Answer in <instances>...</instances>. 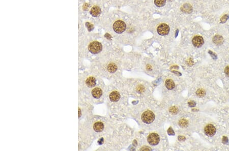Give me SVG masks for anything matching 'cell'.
Masks as SVG:
<instances>
[{"label": "cell", "mask_w": 229, "mask_h": 151, "mask_svg": "<svg viewBox=\"0 0 229 151\" xmlns=\"http://www.w3.org/2000/svg\"><path fill=\"white\" fill-rule=\"evenodd\" d=\"M102 13V9L98 3L92 0H78V18L83 21L89 17L97 18Z\"/></svg>", "instance_id": "6da1fadb"}, {"label": "cell", "mask_w": 229, "mask_h": 151, "mask_svg": "<svg viewBox=\"0 0 229 151\" xmlns=\"http://www.w3.org/2000/svg\"><path fill=\"white\" fill-rule=\"evenodd\" d=\"M126 27L125 23L120 20L115 21L112 25L113 31L117 34H121L124 32Z\"/></svg>", "instance_id": "7a4b0ae2"}, {"label": "cell", "mask_w": 229, "mask_h": 151, "mask_svg": "<svg viewBox=\"0 0 229 151\" xmlns=\"http://www.w3.org/2000/svg\"><path fill=\"white\" fill-rule=\"evenodd\" d=\"M155 119L154 114L150 110H147L144 112L142 116V120L143 122L146 124H150Z\"/></svg>", "instance_id": "3957f363"}, {"label": "cell", "mask_w": 229, "mask_h": 151, "mask_svg": "<svg viewBox=\"0 0 229 151\" xmlns=\"http://www.w3.org/2000/svg\"><path fill=\"white\" fill-rule=\"evenodd\" d=\"M148 142L149 144L152 146H155L159 143L160 141V138L158 134L153 133L148 136Z\"/></svg>", "instance_id": "277c9868"}, {"label": "cell", "mask_w": 229, "mask_h": 151, "mask_svg": "<svg viewBox=\"0 0 229 151\" xmlns=\"http://www.w3.org/2000/svg\"><path fill=\"white\" fill-rule=\"evenodd\" d=\"M157 31H158V33L160 35L165 36V35H167L169 34V32H170V27H169V25H167V24L162 23V24L160 25L158 27Z\"/></svg>", "instance_id": "5b68a950"}, {"label": "cell", "mask_w": 229, "mask_h": 151, "mask_svg": "<svg viewBox=\"0 0 229 151\" xmlns=\"http://www.w3.org/2000/svg\"><path fill=\"white\" fill-rule=\"evenodd\" d=\"M216 131V130L215 127L213 126V125H211V124H209L204 128L205 133L207 136H211V137L214 135Z\"/></svg>", "instance_id": "8992f818"}, {"label": "cell", "mask_w": 229, "mask_h": 151, "mask_svg": "<svg viewBox=\"0 0 229 151\" xmlns=\"http://www.w3.org/2000/svg\"><path fill=\"white\" fill-rule=\"evenodd\" d=\"M86 27L85 25V23L81 18H78V37L81 36L85 34Z\"/></svg>", "instance_id": "52a82bcc"}, {"label": "cell", "mask_w": 229, "mask_h": 151, "mask_svg": "<svg viewBox=\"0 0 229 151\" xmlns=\"http://www.w3.org/2000/svg\"><path fill=\"white\" fill-rule=\"evenodd\" d=\"M193 45L196 47H200L203 45L204 43L203 38L200 36H197L194 37L192 40Z\"/></svg>", "instance_id": "ba28073f"}, {"label": "cell", "mask_w": 229, "mask_h": 151, "mask_svg": "<svg viewBox=\"0 0 229 151\" xmlns=\"http://www.w3.org/2000/svg\"><path fill=\"white\" fill-rule=\"evenodd\" d=\"M109 99L111 102H116L120 98V95L118 92L116 91H111L109 96Z\"/></svg>", "instance_id": "9c48e42d"}, {"label": "cell", "mask_w": 229, "mask_h": 151, "mask_svg": "<svg viewBox=\"0 0 229 151\" xmlns=\"http://www.w3.org/2000/svg\"><path fill=\"white\" fill-rule=\"evenodd\" d=\"M213 42L216 45H221L224 42V38L220 35H216L213 37Z\"/></svg>", "instance_id": "30bf717a"}, {"label": "cell", "mask_w": 229, "mask_h": 151, "mask_svg": "<svg viewBox=\"0 0 229 151\" xmlns=\"http://www.w3.org/2000/svg\"><path fill=\"white\" fill-rule=\"evenodd\" d=\"M165 85H166V86L167 87V89L168 90H170L173 89L175 87V83H174L173 80H170V79L167 80L166 81Z\"/></svg>", "instance_id": "8fae6325"}, {"label": "cell", "mask_w": 229, "mask_h": 151, "mask_svg": "<svg viewBox=\"0 0 229 151\" xmlns=\"http://www.w3.org/2000/svg\"><path fill=\"white\" fill-rule=\"evenodd\" d=\"M166 3V0H154V3L158 7L164 6Z\"/></svg>", "instance_id": "7c38bea8"}, {"label": "cell", "mask_w": 229, "mask_h": 151, "mask_svg": "<svg viewBox=\"0 0 229 151\" xmlns=\"http://www.w3.org/2000/svg\"><path fill=\"white\" fill-rule=\"evenodd\" d=\"M188 124V120H186V119H181V120L179 121V125L181 127H183V128L187 127Z\"/></svg>", "instance_id": "4fadbf2b"}, {"label": "cell", "mask_w": 229, "mask_h": 151, "mask_svg": "<svg viewBox=\"0 0 229 151\" xmlns=\"http://www.w3.org/2000/svg\"><path fill=\"white\" fill-rule=\"evenodd\" d=\"M196 94L197 96H199V97H203L205 95L206 92L203 89H199L196 92Z\"/></svg>", "instance_id": "5bb4252c"}, {"label": "cell", "mask_w": 229, "mask_h": 151, "mask_svg": "<svg viewBox=\"0 0 229 151\" xmlns=\"http://www.w3.org/2000/svg\"><path fill=\"white\" fill-rule=\"evenodd\" d=\"M170 112L173 114H177L178 112V109L176 106H173L170 108Z\"/></svg>", "instance_id": "9a60e30c"}, {"label": "cell", "mask_w": 229, "mask_h": 151, "mask_svg": "<svg viewBox=\"0 0 229 151\" xmlns=\"http://www.w3.org/2000/svg\"><path fill=\"white\" fill-rule=\"evenodd\" d=\"M224 72L226 73V74L227 75L228 77H229V66H227L225 69H224Z\"/></svg>", "instance_id": "2e32d148"}, {"label": "cell", "mask_w": 229, "mask_h": 151, "mask_svg": "<svg viewBox=\"0 0 229 151\" xmlns=\"http://www.w3.org/2000/svg\"><path fill=\"white\" fill-rule=\"evenodd\" d=\"M168 133H169L170 135H174V134H175L174 132L173 129H172L171 128H169V130L168 131Z\"/></svg>", "instance_id": "e0dca14e"}, {"label": "cell", "mask_w": 229, "mask_h": 151, "mask_svg": "<svg viewBox=\"0 0 229 151\" xmlns=\"http://www.w3.org/2000/svg\"><path fill=\"white\" fill-rule=\"evenodd\" d=\"M188 104L190 105V107H194L196 105V103H195L194 101H190L188 103Z\"/></svg>", "instance_id": "ac0fdd59"}, {"label": "cell", "mask_w": 229, "mask_h": 151, "mask_svg": "<svg viewBox=\"0 0 229 151\" xmlns=\"http://www.w3.org/2000/svg\"><path fill=\"white\" fill-rule=\"evenodd\" d=\"M222 142H223L224 143H227V142H228V138L226 137H223Z\"/></svg>", "instance_id": "d6986e66"}, {"label": "cell", "mask_w": 229, "mask_h": 151, "mask_svg": "<svg viewBox=\"0 0 229 151\" xmlns=\"http://www.w3.org/2000/svg\"><path fill=\"white\" fill-rule=\"evenodd\" d=\"M178 140H179L180 141H182V140H185V137L184 136H179L178 137Z\"/></svg>", "instance_id": "ffe728a7"}, {"label": "cell", "mask_w": 229, "mask_h": 151, "mask_svg": "<svg viewBox=\"0 0 229 151\" xmlns=\"http://www.w3.org/2000/svg\"><path fill=\"white\" fill-rule=\"evenodd\" d=\"M139 89H141V87H139ZM141 90H140V92H141ZM142 91H143V90H142Z\"/></svg>", "instance_id": "44dd1931"}]
</instances>
